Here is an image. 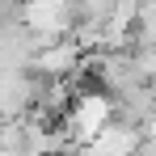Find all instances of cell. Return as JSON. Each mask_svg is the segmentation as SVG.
I'll use <instances>...</instances> for the list:
<instances>
[{"instance_id": "1", "label": "cell", "mask_w": 156, "mask_h": 156, "mask_svg": "<svg viewBox=\"0 0 156 156\" xmlns=\"http://www.w3.org/2000/svg\"><path fill=\"white\" fill-rule=\"evenodd\" d=\"M110 118H114V97L110 93H80L68 110V118H63V127L76 139V148H89L114 127Z\"/></svg>"}, {"instance_id": "2", "label": "cell", "mask_w": 156, "mask_h": 156, "mask_svg": "<svg viewBox=\"0 0 156 156\" xmlns=\"http://www.w3.org/2000/svg\"><path fill=\"white\" fill-rule=\"evenodd\" d=\"M80 63H84V47H80L76 38H63V42H51V47L38 51L34 72H38L42 80H68Z\"/></svg>"}]
</instances>
